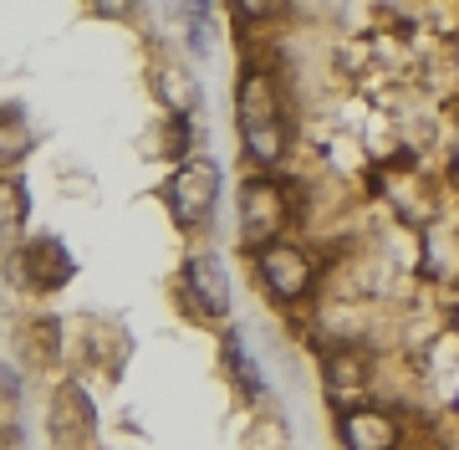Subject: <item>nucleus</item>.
<instances>
[{"mask_svg": "<svg viewBox=\"0 0 459 450\" xmlns=\"http://www.w3.org/2000/svg\"><path fill=\"white\" fill-rule=\"evenodd\" d=\"M26 154H31V118L16 102H5L0 108V164H21Z\"/></svg>", "mask_w": 459, "mask_h": 450, "instance_id": "9", "label": "nucleus"}, {"mask_svg": "<svg viewBox=\"0 0 459 450\" xmlns=\"http://www.w3.org/2000/svg\"><path fill=\"white\" fill-rule=\"evenodd\" d=\"M31 216V195L16 174H0V241H16L21 225Z\"/></svg>", "mask_w": 459, "mask_h": 450, "instance_id": "10", "label": "nucleus"}, {"mask_svg": "<svg viewBox=\"0 0 459 450\" xmlns=\"http://www.w3.org/2000/svg\"><path fill=\"white\" fill-rule=\"evenodd\" d=\"M98 435V415H92V400L82 394V384H56L51 394V440L62 450H82L92 446Z\"/></svg>", "mask_w": 459, "mask_h": 450, "instance_id": "5", "label": "nucleus"}, {"mask_svg": "<svg viewBox=\"0 0 459 450\" xmlns=\"http://www.w3.org/2000/svg\"><path fill=\"white\" fill-rule=\"evenodd\" d=\"M281 225H286V190L265 174L240 184V235L250 246H271V235Z\"/></svg>", "mask_w": 459, "mask_h": 450, "instance_id": "3", "label": "nucleus"}, {"mask_svg": "<svg viewBox=\"0 0 459 450\" xmlns=\"http://www.w3.org/2000/svg\"><path fill=\"white\" fill-rule=\"evenodd\" d=\"M255 267H261L265 287L276 292L281 302H296L312 292V261L301 246H286V241H271V246L255 251Z\"/></svg>", "mask_w": 459, "mask_h": 450, "instance_id": "4", "label": "nucleus"}, {"mask_svg": "<svg viewBox=\"0 0 459 450\" xmlns=\"http://www.w3.org/2000/svg\"><path fill=\"white\" fill-rule=\"evenodd\" d=\"M337 435H342L347 450H394L398 446V425L388 410H352V415L337 419Z\"/></svg>", "mask_w": 459, "mask_h": 450, "instance_id": "8", "label": "nucleus"}, {"mask_svg": "<svg viewBox=\"0 0 459 450\" xmlns=\"http://www.w3.org/2000/svg\"><path fill=\"white\" fill-rule=\"evenodd\" d=\"M235 113H240V144L255 164H276L286 154V113H281L276 83L265 77L261 67L240 72V87H235Z\"/></svg>", "mask_w": 459, "mask_h": 450, "instance_id": "1", "label": "nucleus"}, {"mask_svg": "<svg viewBox=\"0 0 459 450\" xmlns=\"http://www.w3.org/2000/svg\"><path fill=\"white\" fill-rule=\"evenodd\" d=\"M164 98H169V108H195V102H199L195 77H189V72H179V67H169L164 72Z\"/></svg>", "mask_w": 459, "mask_h": 450, "instance_id": "13", "label": "nucleus"}, {"mask_svg": "<svg viewBox=\"0 0 459 450\" xmlns=\"http://www.w3.org/2000/svg\"><path fill=\"white\" fill-rule=\"evenodd\" d=\"M21 282L31 292H56L62 282H72V251L56 241V235H36L31 246H21Z\"/></svg>", "mask_w": 459, "mask_h": 450, "instance_id": "6", "label": "nucleus"}, {"mask_svg": "<svg viewBox=\"0 0 459 450\" xmlns=\"http://www.w3.org/2000/svg\"><path fill=\"white\" fill-rule=\"evenodd\" d=\"M322 368H327L332 389H362V384H368V358H362L358 349H327Z\"/></svg>", "mask_w": 459, "mask_h": 450, "instance_id": "11", "label": "nucleus"}, {"mask_svg": "<svg viewBox=\"0 0 459 450\" xmlns=\"http://www.w3.org/2000/svg\"><path fill=\"white\" fill-rule=\"evenodd\" d=\"M164 200L174 210L184 231H199V225H210L214 216V200H220V169L214 159H184L164 184Z\"/></svg>", "mask_w": 459, "mask_h": 450, "instance_id": "2", "label": "nucleus"}, {"mask_svg": "<svg viewBox=\"0 0 459 450\" xmlns=\"http://www.w3.org/2000/svg\"><path fill=\"white\" fill-rule=\"evenodd\" d=\"M184 297L195 302L199 317H225L230 313V277L220 256H195L184 267Z\"/></svg>", "mask_w": 459, "mask_h": 450, "instance_id": "7", "label": "nucleus"}, {"mask_svg": "<svg viewBox=\"0 0 459 450\" xmlns=\"http://www.w3.org/2000/svg\"><path fill=\"white\" fill-rule=\"evenodd\" d=\"M225 358H230V374H235V384L246 389V394H261V379H255V364L246 358V349H240V338L225 333Z\"/></svg>", "mask_w": 459, "mask_h": 450, "instance_id": "12", "label": "nucleus"}]
</instances>
